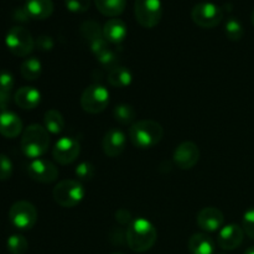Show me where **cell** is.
<instances>
[{"label":"cell","instance_id":"1","mask_svg":"<svg viewBox=\"0 0 254 254\" xmlns=\"http://www.w3.org/2000/svg\"><path fill=\"white\" fill-rule=\"evenodd\" d=\"M126 236L127 243L133 252L144 253L155 245L158 232L150 221L136 218L128 226Z\"/></svg>","mask_w":254,"mask_h":254},{"label":"cell","instance_id":"2","mask_svg":"<svg viewBox=\"0 0 254 254\" xmlns=\"http://www.w3.org/2000/svg\"><path fill=\"white\" fill-rule=\"evenodd\" d=\"M128 135L129 140L135 148L146 150L160 143L164 136V129L158 122L143 119L131 124Z\"/></svg>","mask_w":254,"mask_h":254},{"label":"cell","instance_id":"3","mask_svg":"<svg viewBox=\"0 0 254 254\" xmlns=\"http://www.w3.org/2000/svg\"><path fill=\"white\" fill-rule=\"evenodd\" d=\"M21 151L26 158L40 159L50 146V135L46 128L40 124H31L25 128L21 136Z\"/></svg>","mask_w":254,"mask_h":254},{"label":"cell","instance_id":"4","mask_svg":"<svg viewBox=\"0 0 254 254\" xmlns=\"http://www.w3.org/2000/svg\"><path fill=\"white\" fill-rule=\"evenodd\" d=\"M86 195L83 185L78 180H62L57 184L52 191L55 202L64 208L76 207L82 202Z\"/></svg>","mask_w":254,"mask_h":254},{"label":"cell","instance_id":"5","mask_svg":"<svg viewBox=\"0 0 254 254\" xmlns=\"http://www.w3.org/2000/svg\"><path fill=\"white\" fill-rule=\"evenodd\" d=\"M5 44L9 51L17 57L29 56L35 47L34 37L22 26L11 27L5 37Z\"/></svg>","mask_w":254,"mask_h":254},{"label":"cell","instance_id":"6","mask_svg":"<svg viewBox=\"0 0 254 254\" xmlns=\"http://www.w3.org/2000/svg\"><path fill=\"white\" fill-rule=\"evenodd\" d=\"M191 19L202 29H213L223 20V10L211 1L198 2L191 10Z\"/></svg>","mask_w":254,"mask_h":254},{"label":"cell","instance_id":"7","mask_svg":"<svg viewBox=\"0 0 254 254\" xmlns=\"http://www.w3.org/2000/svg\"><path fill=\"white\" fill-rule=\"evenodd\" d=\"M134 14L140 26L145 29H153L163 17L161 0H135Z\"/></svg>","mask_w":254,"mask_h":254},{"label":"cell","instance_id":"8","mask_svg":"<svg viewBox=\"0 0 254 254\" xmlns=\"http://www.w3.org/2000/svg\"><path fill=\"white\" fill-rule=\"evenodd\" d=\"M109 104V92L101 84H91L81 96V107L89 114L102 113Z\"/></svg>","mask_w":254,"mask_h":254},{"label":"cell","instance_id":"9","mask_svg":"<svg viewBox=\"0 0 254 254\" xmlns=\"http://www.w3.org/2000/svg\"><path fill=\"white\" fill-rule=\"evenodd\" d=\"M9 220L17 230H31L37 222V210L29 201H17L10 207Z\"/></svg>","mask_w":254,"mask_h":254},{"label":"cell","instance_id":"10","mask_svg":"<svg viewBox=\"0 0 254 254\" xmlns=\"http://www.w3.org/2000/svg\"><path fill=\"white\" fill-rule=\"evenodd\" d=\"M81 153L79 143L72 136H62L56 141L52 150V156L61 165H68L77 160Z\"/></svg>","mask_w":254,"mask_h":254},{"label":"cell","instance_id":"11","mask_svg":"<svg viewBox=\"0 0 254 254\" xmlns=\"http://www.w3.org/2000/svg\"><path fill=\"white\" fill-rule=\"evenodd\" d=\"M27 174L34 181L41 184H50L54 183L59 178V169L50 160L35 159L27 165Z\"/></svg>","mask_w":254,"mask_h":254},{"label":"cell","instance_id":"12","mask_svg":"<svg viewBox=\"0 0 254 254\" xmlns=\"http://www.w3.org/2000/svg\"><path fill=\"white\" fill-rule=\"evenodd\" d=\"M173 160L181 170L192 169L200 160V149L192 141H184L180 145L176 146Z\"/></svg>","mask_w":254,"mask_h":254},{"label":"cell","instance_id":"13","mask_svg":"<svg viewBox=\"0 0 254 254\" xmlns=\"http://www.w3.org/2000/svg\"><path fill=\"white\" fill-rule=\"evenodd\" d=\"M127 146V136L121 129H109L102 140V148L104 154L109 158H117L121 155Z\"/></svg>","mask_w":254,"mask_h":254},{"label":"cell","instance_id":"14","mask_svg":"<svg viewBox=\"0 0 254 254\" xmlns=\"http://www.w3.org/2000/svg\"><path fill=\"white\" fill-rule=\"evenodd\" d=\"M197 226L205 232H216L221 230L225 222L222 211L216 207H205L197 213L196 217Z\"/></svg>","mask_w":254,"mask_h":254},{"label":"cell","instance_id":"15","mask_svg":"<svg viewBox=\"0 0 254 254\" xmlns=\"http://www.w3.org/2000/svg\"><path fill=\"white\" fill-rule=\"evenodd\" d=\"M245 238V231L238 225H227L220 230L217 245L223 251H233L240 247Z\"/></svg>","mask_w":254,"mask_h":254},{"label":"cell","instance_id":"16","mask_svg":"<svg viewBox=\"0 0 254 254\" xmlns=\"http://www.w3.org/2000/svg\"><path fill=\"white\" fill-rule=\"evenodd\" d=\"M22 131V122L16 113L2 111L0 113V134L7 139L19 136Z\"/></svg>","mask_w":254,"mask_h":254},{"label":"cell","instance_id":"17","mask_svg":"<svg viewBox=\"0 0 254 254\" xmlns=\"http://www.w3.org/2000/svg\"><path fill=\"white\" fill-rule=\"evenodd\" d=\"M127 35H128V27L123 20L113 17L104 24L103 36L108 44H122L126 40Z\"/></svg>","mask_w":254,"mask_h":254},{"label":"cell","instance_id":"18","mask_svg":"<svg viewBox=\"0 0 254 254\" xmlns=\"http://www.w3.org/2000/svg\"><path fill=\"white\" fill-rule=\"evenodd\" d=\"M14 101L21 109L31 111L41 103V93L35 87H21L15 93Z\"/></svg>","mask_w":254,"mask_h":254},{"label":"cell","instance_id":"19","mask_svg":"<svg viewBox=\"0 0 254 254\" xmlns=\"http://www.w3.org/2000/svg\"><path fill=\"white\" fill-rule=\"evenodd\" d=\"M30 19L45 20L54 14V1L52 0H27L25 4Z\"/></svg>","mask_w":254,"mask_h":254},{"label":"cell","instance_id":"20","mask_svg":"<svg viewBox=\"0 0 254 254\" xmlns=\"http://www.w3.org/2000/svg\"><path fill=\"white\" fill-rule=\"evenodd\" d=\"M188 248L191 254H213L215 242L206 233H195L189 240Z\"/></svg>","mask_w":254,"mask_h":254},{"label":"cell","instance_id":"21","mask_svg":"<svg viewBox=\"0 0 254 254\" xmlns=\"http://www.w3.org/2000/svg\"><path fill=\"white\" fill-rule=\"evenodd\" d=\"M94 4L102 15L113 19L123 14L127 6V0H94Z\"/></svg>","mask_w":254,"mask_h":254},{"label":"cell","instance_id":"22","mask_svg":"<svg viewBox=\"0 0 254 254\" xmlns=\"http://www.w3.org/2000/svg\"><path fill=\"white\" fill-rule=\"evenodd\" d=\"M108 83L114 88H126L130 86L133 81V74L130 69L123 66H117L108 72Z\"/></svg>","mask_w":254,"mask_h":254},{"label":"cell","instance_id":"23","mask_svg":"<svg viewBox=\"0 0 254 254\" xmlns=\"http://www.w3.org/2000/svg\"><path fill=\"white\" fill-rule=\"evenodd\" d=\"M79 32L89 45L98 41V40L104 39L103 27L99 25V22L94 21V20H86V21L82 22L81 26H79Z\"/></svg>","mask_w":254,"mask_h":254},{"label":"cell","instance_id":"24","mask_svg":"<svg viewBox=\"0 0 254 254\" xmlns=\"http://www.w3.org/2000/svg\"><path fill=\"white\" fill-rule=\"evenodd\" d=\"M44 123L46 130L55 135L62 133L64 129V118L57 109H49L45 112Z\"/></svg>","mask_w":254,"mask_h":254},{"label":"cell","instance_id":"25","mask_svg":"<svg viewBox=\"0 0 254 254\" xmlns=\"http://www.w3.org/2000/svg\"><path fill=\"white\" fill-rule=\"evenodd\" d=\"M20 73L26 81H36L42 73V64L36 57H29L20 66Z\"/></svg>","mask_w":254,"mask_h":254},{"label":"cell","instance_id":"26","mask_svg":"<svg viewBox=\"0 0 254 254\" xmlns=\"http://www.w3.org/2000/svg\"><path fill=\"white\" fill-rule=\"evenodd\" d=\"M113 117L118 123L124 124H134V121L136 118V112L134 109L133 106L130 104H127V103H122L116 106L113 111Z\"/></svg>","mask_w":254,"mask_h":254},{"label":"cell","instance_id":"27","mask_svg":"<svg viewBox=\"0 0 254 254\" xmlns=\"http://www.w3.org/2000/svg\"><path fill=\"white\" fill-rule=\"evenodd\" d=\"M225 34L231 41H240L245 34V29L240 20L236 17H230L225 24Z\"/></svg>","mask_w":254,"mask_h":254},{"label":"cell","instance_id":"28","mask_svg":"<svg viewBox=\"0 0 254 254\" xmlns=\"http://www.w3.org/2000/svg\"><path fill=\"white\" fill-rule=\"evenodd\" d=\"M6 247L11 254H25L29 250V242L21 235H11L6 241Z\"/></svg>","mask_w":254,"mask_h":254},{"label":"cell","instance_id":"29","mask_svg":"<svg viewBox=\"0 0 254 254\" xmlns=\"http://www.w3.org/2000/svg\"><path fill=\"white\" fill-rule=\"evenodd\" d=\"M96 57L99 64L103 67H106V68H109V71L118 66V57H117L114 51H112L109 47H106L104 50H102L99 54L96 55Z\"/></svg>","mask_w":254,"mask_h":254},{"label":"cell","instance_id":"30","mask_svg":"<svg viewBox=\"0 0 254 254\" xmlns=\"http://www.w3.org/2000/svg\"><path fill=\"white\" fill-rule=\"evenodd\" d=\"M74 175L77 180L83 183V181H91L94 176V166L88 161H82L74 169Z\"/></svg>","mask_w":254,"mask_h":254},{"label":"cell","instance_id":"31","mask_svg":"<svg viewBox=\"0 0 254 254\" xmlns=\"http://www.w3.org/2000/svg\"><path fill=\"white\" fill-rule=\"evenodd\" d=\"M67 10L74 14H82L86 12L91 6V0H64Z\"/></svg>","mask_w":254,"mask_h":254},{"label":"cell","instance_id":"32","mask_svg":"<svg viewBox=\"0 0 254 254\" xmlns=\"http://www.w3.org/2000/svg\"><path fill=\"white\" fill-rule=\"evenodd\" d=\"M12 170H14V166L9 156L0 154V181L9 180L12 175Z\"/></svg>","mask_w":254,"mask_h":254},{"label":"cell","instance_id":"33","mask_svg":"<svg viewBox=\"0 0 254 254\" xmlns=\"http://www.w3.org/2000/svg\"><path fill=\"white\" fill-rule=\"evenodd\" d=\"M242 228L246 235L254 240V208H250L243 216Z\"/></svg>","mask_w":254,"mask_h":254},{"label":"cell","instance_id":"34","mask_svg":"<svg viewBox=\"0 0 254 254\" xmlns=\"http://www.w3.org/2000/svg\"><path fill=\"white\" fill-rule=\"evenodd\" d=\"M14 76L9 71L0 72V88L6 92H11V89L14 88Z\"/></svg>","mask_w":254,"mask_h":254},{"label":"cell","instance_id":"35","mask_svg":"<svg viewBox=\"0 0 254 254\" xmlns=\"http://www.w3.org/2000/svg\"><path fill=\"white\" fill-rule=\"evenodd\" d=\"M35 45L37 46V49L45 52L51 51L55 46L54 40H52V37L49 36V35H41V36L37 37L36 41H35Z\"/></svg>","mask_w":254,"mask_h":254},{"label":"cell","instance_id":"36","mask_svg":"<svg viewBox=\"0 0 254 254\" xmlns=\"http://www.w3.org/2000/svg\"><path fill=\"white\" fill-rule=\"evenodd\" d=\"M117 216V221H118L119 223H121L122 226H126V225H130L133 221H131V215L130 212H129L128 210H126V208H121V210L117 211L116 213Z\"/></svg>","mask_w":254,"mask_h":254},{"label":"cell","instance_id":"37","mask_svg":"<svg viewBox=\"0 0 254 254\" xmlns=\"http://www.w3.org/2000/svg\"><path fill=\"white\" fill-rule=\"evenodd\" d=\"M10 103V92L4 91L0 88V109H4L9 106Z\"/></svg>","mask_w":254,"mask_h":254},{"label":"cell","instance_id":"38","mask_svg":"<svg viewBox=\"0 0 254 254\" xmlns=\"http://www.w3.org/2000/svg\"><path fill=\"white\" fill-rule=\"evenodd\" d=\"M14 17H15V20H17V21H26L27 19H30L29 14H27V11H26V9H25V7L17 9L16 11H15Z\"/></svg>","mask_w":254,"mask_h":254},{"label":"cell","instance_id":"39","mask_svg":"<svg viewBox=\"0 0 254 254\" xmlns=\"http://www.w3.org/2000/svg\"><path fill=\"white\" fill-rule=\"evenodd\" d=\"M245 254H254V246L248 248V250L245 252Z\"/></svg>","mask_w":254,"mask_h":254},{"label":"cell","instance_id":"40","mask_svg":"<svg viewBox=\"0 0 254 254\" xmlns=\"http://www.w3.org/2000/svg\"><path fill=\"white\" fill-rule=\"evenodd\" d=\"M251 19H252V24H253V26H254V10L252 11V16H251Z\"/></svg>","mask_w":254,"mask_h":254},{"label":"cell","instance_id":"41","mask_svg":"<svg viewBox=\"0 0 254 254\" xmlns=\"http://www.w3.org/2000/svg\"><path fill=\"white\" fill-rule=\"evenodd\" d=\"M112 254H123V253H118V252H117V253H112Z\"/></svg>","mask_w":254,"mask_h":254},{"label":"cell","instance_id":"42","mask_svg":"<svg viewBox=\"0 0 254 254\" xmlns=\"http://www.w3.org/2000/svg\"><path fill=\"white\" fill-rule=\"evenodd\" d=\"M218 254H223V253H218Z\"/></svg>","mask_w":254,"mask_h":254}]
</instances>
